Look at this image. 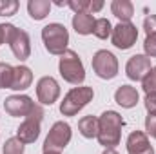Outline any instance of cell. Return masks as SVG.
Here are the masks:
<instances>
[{
	"mask_svg": "<svg viewBox=\"0 0 156 154\" xmlns=\"http://www.w3.org/2000/svg\"><path fill=\"white\" fill-rule=\"evenodd\" d=\"M144 29H145L147 37L156 35V15H149V16L144 20Z\"/></svg>",
	"mask_w": 156,
	"mask_h": 154,
	"instance_id": "4316f807",
	"label": "cell"
},
{
	"mask_svg": "<svg viewBox=\"0 0 156 154\" xmlns=\"http://www.w3.org/2000/svg\"><path fill=\"white\" fill-rule=\"evenodd\" d=\"M111 38H113V45L118 49H122V51L131 49L138 38V29L131 22H120L116 27H113Z\"/></svg>",
	"mask_w": 156,
	"mask_h": 154,
	"instance_id": "ba28073f",
	"label": "cell"
},
{
	"mask_svg": "<svg viewBox=\"0 0 156 154\" xmlns=\"http://www.w3.org/2000/svg\"><path fill=\"white\" fill-rule=\"evenodd\" d=\"M4 154H24V143L18 138H9L2 149Z\"/></svg>",
	"mask_w": 156,
	"mask_h": 154,
	"instance_id": "7402d4cb",
	"label": "cell"
},
{
	"mask_svg": "<svg viewBox=\"0 0 156 154\" xmlns=\"http://www.w3.org/2000/svg\"><path fill=\"white\" fill-rule=\"evenodd\" d=\"M145 131H147L149 136L156 138V116L149 114L147 118H145Z\"/></svg>",
	"mask_w": 156,
	"mask_h": 154,
	"instance_id": "f1b7e54d",
	"label": "cell"
},
{
	"mask_svg": "<svg viewBox=\"0 0 156 154\" xmlns=\"http://www.w3.org/2000/svg\"><path fill=\"white\" fill-rule=\"evenodd\" d=\"M111 11L120 22H129L134 15V5L129 0H115L111 4Z\"/></svg>",
	"mask_w": 156,
	"mask_h": 154,
	"instance_id": "e0dca14e",
	"label": "cell"
},
{
	"mask_svg": "<svg viewBox=\"0 0 156 154\" xmlns=\"http://www.w3.org/2000/svg\"><path fill=\"white\" fill-rule=\"evenodd\" d=\"M102 7H104V2H100V0H94V2H91V4H89V11H93V13L100 11Z\"/></svg>",
	"mask_w": 156,
	"mask_h": 154,
	"instance_id": "f546056e",
	"label": "cell"
},
{
	"mask_svg": "<svg viewBox=\"0 0 156 154\" xmlns=\"http://www.w3.org/2000/svg\"><path fill=\"white\" fill-rule=\"evenodd\" d=\"M18 11L16 0H0V16H11Z\"/></svg>",
	"mask_w": 156,
	"mask_h": 154,
	"instance_id": "cb8c5ba5",
	"label": "cell"
},
{
	"mask_svg": "<svg viewBox=\"0 0 156 154\" xmlns=\"http://www.w3.org/2000/svg\"><path fill=\"white\" fill-rule=\"evenodd\" d=\"M93 35H94L96 38H100V40L109 38V37L113 35V26H111V22H109L107 18H98V20L94 22Z\"/></svg>",
	"mask_w": 156,
	"mask_h": 154,
	"instance_id": "ffe728a7",
	"label": "cell"
},
{
	"mask_svg": "<svg viewBox=\"0 0 156 154\" xmlns=\"http://www.w3.org/2000/svg\"><path fill=\"white\" fill-rule=\"evenodd\" d=\"M37 96H38V102L44 105H51L58 100L60 96V87H58V82L51 76H44L38 80L37 83Z\"/></svg>",
	"mask_w": 156,
	"mask_h": 154,
	"instance_id": "30bf717a",
	"label": "cell"
},
{
	"mask_svg": "<svg viewBox=\"0 0 156 154\" xmlns=\"http://www.w3.org/2000/svg\"><path fill=\"white\" fill-rule=\"evenodd\" d=\"M42 40L45 49L51 54H64L67 51V44H69V33L66 29V26L62 24H49L42 29Z\"/></svg>",
	"mask_w": 156,
	"mask_h": 154,
	"instance_id": "7a4b0ae2",
	"label": "cell"
},
{
	"mask_svg": "<svg viewBox=\"0 0 156 154\" xmlns=\"http://www.w3.org/2000/svg\"><path fill=\"white\" fill-rule=\"evenodd\" d=\"M60 75L66 82L73 83V85H80L85 80V71H83V64L80 60L75 51L67 49L62 56H60V64H58Z\"/></svg>",
	"mask_w": 156,
	"mask_h": 154,
	"instance_id": "3957f363",
	"label": "cell"
},
{
	"mask_svg": "<svg viewBox=\"0 0 156 154\" xmlns=\"http://www.w3.org/2000/svg\"><path fill=\"white\" fill-rule=\"evenodd\" d=\"M94 16L91 13H78L73 16V27L78 35H91L94 29Z\"/></svg>",
	"mask_w": 156,
	"mask_h": 154,
	"instance_id": "2e32d148",
	"label": "cell"
},
{
	"mask_svg": "<svg viewBox=\"0 0 156 154\" xmlns=\"http://www.w3.org/2000/svg\"><path fill=\"white\" fill-rule=\"evenodd\" d=\"M125 125L123 118L116 111H105L98 118V143L105 149H115L122 138V127Z\"/></svg>",
	"mask_w": 156,
	"mask_h": 154,
	"instance_id": "6da1fadb",
	"label": "cell"
},
{
	"mask_svg": "<svg viewBox=\"0 0 156 154\" xmlns=\"http://www.w3.org/2000/svg\"><path fill=\"white\" fill-rule=\"evenodd\" d=\"M93 69L102 80H113L118 75V60L116 56L105 49L98 51L93 56Z\"/></svg>",
	"mask_w": 156,
	"mask_h": 154,
	"instance_id": "52a82bcc",
	"label": "cell"
},
{
	"mask_svg": "<svg viewBox=\"0 0 156 154\" xmlns=\"http://www.w3.org/2000/svg\"><path fill=\"white\" fill-rule=\"evenodd\" d=\"M127 152L129 154H154L153 145L149 143V138L142 131H134L127 138Z\"/></svg>",
	"mask_w": 156,
	"mask_h": 154,
	"instance_id": "7c38bea8",
	"label": "cell"
},
{
	"mask_svg": "<svg viewBox=\"0 0 156 154\" xmlns=\"http://www.w3.org/2000/svg\"><path fill=\"white\" fill-rule=\"evenodd\" d=\"M149 71H151V58L145 56V54L131 56L127 65H125V73H127L129 80H134V82H142L147 76Z\"/></svg>",
	"mask_w": 156,
	"mask_h": 154,
	"instance_id": "8fae6325",
	"label": "cell"
},
{
	"mask_svg": "<svg viewBox=\"0 0 156 154\" xmlns=\"http://www.w3.org/2000/svg\"><path fill=\"white\" fill-rule=\"evenodd\" d=\"M142 83H144L145 94H156V67H151V71L142 80Z\"/></svg>",
	"mask_w": 156,
	"mask_h": 154,
	"instance_id": "603a6c76",
	"label": "cell"
},
{
	"mask_svg": "<svg viewBox=\"0 0 156 154\" xmlns=\"http://www.w3.org/2000/svg\"><path fill=\"white\" fill-rule=\"evenodd\" d=\"M31 82H33V73H31L29 67H26V65H18V67H15V75H13V85H11V89H15V91H26V89L31 85Z\"/></svg>",
	"mask_w": 156,
	"mask_h": 154,
	"instance_id": "9a60e30c",
	"label": "cell"
},
{
	"mask_svg": "<svg viewBox=\"0 0 156 154\" xmlns=\"http://www.w3.org/2000/svg\"><path fill=\"white\" fill-rule=\"evenodd\" d=\"M144 49H145V56L156 58V35L145 38V42H144Z\"/></svg>",
	"mask_w": 156,
	"mask_h": 154,
	"instance_id": "484cf974",
	"label": "cell"
},
{
	"mask_svg": "<svg viewBox=\"0 0 156 154\" xmlns=\"http://www.w3.org/2000/svg\"><path fill=\"white\" fill-rule=\"evenodd\" d=\"M27 11L33 20H44L51 11V2L49 0H29Z\"/></svg>",
	"mask_w": 156,
	"mask_h": 154,
	"instance_id": "ac0fdd59",
	"label": "cell"
},
{
	"mask_svg": "<svg viewBox=\"0 0 156 154\" xmlns=\"http://www.w3.org/2000/svg\"><path fill=\"white\" fill-rule=\"evenodd\" d=\"M13 75H15V67H11L9 64H0V89H11Z\"/></svg>",
	"mask_w": 156,
	"mask_h": 154,
	"instance_id": "44dd1931",
	"label": "cell"
},
{
	"mask_svg": "<svg viewBox=\"0 0 156 154\" xmlns=\"http://www.w3.org/2000/svg\"><path fill=\"white\" fill-rule=\"evenodd\" d=\"M69 142H71V127H69V123L56 121L51 127V131H49V134H47V138L44 142V151H58L60 152L62 149L67 147Z\"/></svg>",
	"mask_w": 156,
	"mask_h": 154,
	"instance_id": "8992f818",
	"label": "cell"
},
{
	"mask_svg": "<svg viewBox=\"0 0 156 154\" xmlns=\"http://www.w3.org/2000/svg\"><path fill=\"white\" fill-rule=\"evenodd\" d=\"M94 96L93 87H75L71 89L66 96L64 102L60 103V113L64 116H75L78 114Z\"/></svg>",
	"mask_w": 156,
	"mask_h": 154,
	"instance_id": "277c9868",
	"label": "cell"
},
{
	"mask_svg": "<svg viewBox=\"0 0 156 154\" xmlns=\"http://www.w3.org/2000/svg\"><path fill=\"white\" fill-rule=\"evenodd\" d=\"M102 154H118V152L115 151V149H105V151H104Z\"/></svg>",
	"mask_w": 156,
	"mask_h": 154,
	"instance_id": "1f68e13d",
	"label": "cell"
},
{
	"mask_svg": "<svg viewBox=\"0 0 156 154\" xmlns=\"http://www.w3.org/2000/svg\"><path fill=\"white\" fill-rule=\"evenodd\" d=\"M35 102L26 96V94H13L9 98H5L4 102V109L9 116H27L31 114V111L35 109Z\"/></svg>",
	"mask_w": 156,
	"mask_h": 154,
	"instance_id": "9c48e42d",
	"label": "cell"
},
{
	"mask_svg": "<svg viewBox=\"0 0 156 154\" xmlns=\"http://www.w3.org/2000/svg\"><path fill=\"white\" fill-rule=\"evenodd\" d=\"M89 0H69L67 2V5L75 11V15L78 13H87V9H89Z\"/></svg>",
	"mask_w": 156,
	"mask_h": 154,
	"instance_id": "d4e9b609",
	"label": "cell"
},
{
	"mask_svg": "<svg viewBox=\"0 0 156 154\" xmlns=\"http://www.w3.org/2000/svg\"><path fill=\"white\" fill-rule=\"evenodd\" d=\"M44 154H60L58 151H44Z\"/></svg>",
	"mask_w": 156,
	"mask_h": 154,
	"instance_id": "836d02e7",
	"label": "cell"
},
{
	"mask_svg": "<svg viewBox=\"0 0 156 154\" xmlns=\"http://www.w3.org/2000/svg\"><path fill=\"white\" fill-rule=\"evenodd\" d=\"M145 109L151 116H156V94H145Z\"/></svg>",
	"mask_w": 156,
	"mask_h": 154,
	"instance_id": "83f0119b",
	"label": "cell"
},
{
	"mask_svg": "<svg viewBox=\"0 0 156 154\" xmlns=\"http://www.w3.org/2000/svg\"><path fill=\"white\" fill-rule=\"evenodd\" d=\"M115 100H116L118 105H122L123 109H133V107L138 103L140 94H138V91H136L134 87H131V85H120L116 89V93H115Z\"/></svg>",
	"mask_w": 156,
	"mask_h": 154,
	"instance_id": "5bb4252c",
	"label": "cell"
},
{
	"mask_svg": "<svg viewBox=\"0 0 156 154\" xmlns=\"http://www.w3.org/2000/svg\"><path fill=\"white\" fill-rule=\"evenodd\" d=\"M5 42V24H0V45Z\"/></svg>",
	"mask_w": 156,
	"mask_h": 154,
	"instance_id": "4dcf8cb0",
	"label": "cell"
},
{
	"mask_svg": "<svg viewBox=\"0 0 156 154\" xmlns=\"http://www.w3.org/2000/svg\"><path fill=\"white\" fill-rule=\"evenodd\" d=\"M40 136V120L37 118H26L24 123H20L16 131V138L22 143H33Z\"/></svg>",
	"mask_w": 156,
	"mask_h": 154,
	"instance_id": "4fadbf2b",
	"label": "cell"
},
{
	"mask_svg": "<svg viewBox=\"0 0 156 154\" xmlns=\"http://www.w3.org/2000/svg\"><path fill=\"white\" fill-rule=\"evenodd\" d=\"M78 131L83 138H96L98 136V118L96 116H83L78 121Z\"/></svg>",
	"mask_w": 156,
	"mask_h": 154,
	"instance_id": "d6986e66",
	"label": "cell"
},
{
	"mask_svg": "<svg viewBox=\"0 0 156 154\" xmlns=\"http://www.w3.org/2000/svg\"><path fill=\"white\" fill-rule=\"evenodd\" d=\"M55 4H56V5H67V2H62V0H56Z\"/></svg>",
	"mask_w": 156,
	"mask_h": 154,
	"instance_id": "d6a6232c",
	"label": "cell"
},
{
	"mask_svg": "<svg viewBox=\"0 0 156 154\" xmlns=\"http://www.w3.org/2000/svg\"><path fill=\"white\" fill-rule=\"evenodd\" d=\"M5 42L9 44L13 54L18 60H27L31 54V40L29 35L22 29H16L13 24H5Z\"/></svg>",
	"mask_w": 156,
	"mask_h": 154,
	"instance_id": "5b68a950",
	"label": "cell"
}]
</instances>
